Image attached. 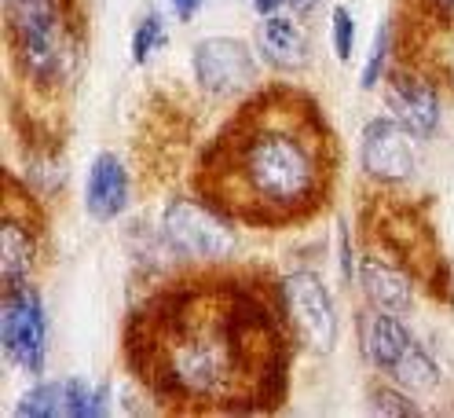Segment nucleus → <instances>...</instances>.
Wrapping results in <instances>:
<instances>
[{
  "instance_id": "nucleus-21",
  "label": "nucleus",
  "mask_w": 454,
  "mask_h": 418,
  "mask_svg": "<svg viewBox=\"0 0 454 418\" xmlns=\"http://www.w3.org/2000/svg\"><path fill=\"white\" fill-rule=\"evenodd\" d=\"M206 8V0H173V12L180 22H194V15Z\"/></svg>"
},
{
  "instance_id": "nucleus-13",
  "label": "nucleus",
  "mask_w": 454,
  "mask_h": 418,
  "mask_svg": "<svg viewBox=\"0 0 454 418\" xmlns=\"http://www.w3.org/2000/svg\"><path fill=\"white\" fill-rule=\"evenodd\" d=\"M418 144L421 139L407 132L392 114L366 122L359 136V165L363 177L371 184H392V187H407L411 177L418 173Z\"/></svg>"
},
{
  "instance_id": "nucleus-2",
  "label": "nucleus",
  "mask_w": 454,
  "mask_h": 418,
  "mask_svg": "<svg viewBox=\"0 0 454 418\" xmlns=\"http://www.w3.org/2000/svg\"><path fill=\"white\" fill-rule=\"evenodd\" d=\"M340 162L319 96L294 81H264L198 151L191 194L249 232H297L333 209Z\"/></svg>"
},
{
  "instance_id": "nucleus-22",
  "label": "nucleus",
  "mask_w": 454,
  "mask_h": 418,
  "mask_svg": "<svg viewBox=\"0 0 454 418\" xmlns=\"http://www.w3.org/2000/svg\"><path fill=\"white\" fill-rule=\"evenodd\" d=\"M282 4H286V0H253V12H257L261 19H268V15H275Z\"/></svg>"
},
{
  "instance_id": "nucleus-7",
  "label": "nucleus",
  "mask_w": 454,
  "mask_h": 418,
  "mask_svg": "<svg viewBox=\"0 0 454 418\" xmlns=\"http://www.w3.org/2000/svg\"><path fill=\"white\" fill-rule=\"evenodd\" d=\"M392 63H418L450 70L454 0H392Z\"/></svg>"
},
{
  "instance_id": "nucleus-6",
  "label": "nucleus",
  "mask_w": 454,
  "mask_h": 418,
  "mask_svg": "<svg viewBox=\"0 0 454 418\" xmlns=\"http://www.w3.org/2000/svg\"><path fill=\"white\" fill-rule=\"evenodd\" d=\"M356 338H359V356L374 375H385L392 382H400L411 393H425L440 382L436 359L425 352L414 334L403 327V319L395 312H381L374 304L356 316Z\"/></svg>"
},
{
  "instance_id": "nucleus-23",
  "label": "nucleus",
  "mask_w": 454,
  "mask_h": 418,
  "mask_svg": "<svg viewBox=\"0 0 454 418\" xmlns=\"http://www.w3.org/2000/svg\"><path fill=\"white\" fill-rule=\"evenodd\" d=\"M286 4L294 8V15H308L311 8H316V4H319V0H286Z\"/></svg>"
},
{
  "instance_id": "nucleus-18",
  "label": "nucleus",
  "mask_w": 454,
  "mask_h": 418,
  "mask_svg": "<svg viewBox=\"0 0 454 418\" xmlns=\"http://www.w3.org/2000/svg\"><path fill=\"white\" fill-rule=\"evenodd\" d=\"M165 44V19L158 12H147L144 19H139L136 34H132V63L136 67H147L151 55Z\"/></svg>"
},
{
  "instance_id": "nucleus-12",
  "label": "nucleus",
  "mask_w": 454,
  "mask_h": 418,
  "mask_svg": "<svg viewBox=\"0 0 454 418\" xmlns=\"http://www.w3.org/2000/svg\"><path fill=\"white\" fill-rule=\"evenodd\" d=\"M191 70L198 77V89L209 99H242L261 85L257 55L239 37H206L194 44Z\"/></svg>"
},
{
  "instance_id": "nucleus-10",
  "label": "nucleus",
  "mask_w": 454,
  "mask_h": 418,
  "mask_svg": "<svg viewBox=\"0 0 454 418\" xmlns=\"http://www.w3.org/2000/svg\"><path fill=\"white\" fill-rule=\"evenodd\" d=\"M0 345H4V359L19 371L44 375L48 316L37 283L0 287Z\"/></svg>"
},
{
  "instance_id": "nucleus-5",
  "label": "nucleus",
  "mask_w": 454,
  "mask_h": 418,
  "mask_svg": "<svg viewBox=\"0 0 454 418\" xmlns=\"http://www.w3.org/2000/svg\"><path fill=\"white\" fill-rule=\"evenodd\" d=\"M48 264H51V220L34 184L8 170L4 202H0V287L37 283V275Z\"/></svg>"
},
{
  "instance_id": "nucleus-14",
  "label": "nucleus",
  "mask_w": 454,
  "mask_h": 418,
  "mask_svg": "<svg viewBox=\"0 0 454 418\" xmlns=\"http://www.w3.org/2000/svg\"><path fill=\"white\" fill-rule=\"evenodd\" d=\"M106 411V389L92 385L84 378H59V382H41L26 393L15 407V414H34V418H96Z\"/></svg>"
},
{
  "instance_id": "nucleus-17",
  "label": "nucleus",
  "mask_w": 454,
  "mask_h": 418,
  "mask_svg": "<svg viewBox=\"0 0 454 418\" xmlns=\"http://www.w3.org/2000/svg\"><path fill=\"white\" fill-rule=\"evenodd\" d=\"M366 400H371V407L381 414H418L421 411L411 389H403L400 382H392L385 375H378L371 385H366Z\"/></svg>"
},
{
  "instance_id": "nucleus-19",
  "label": "nucleus",
  "mask_w": 454,
  "mask_h": 418,
  "mask_svg": "<svg viewBox=\"0 0 454 418\" xmlns=\"http://www.w3.org/2000/svg\"><path fill=\"white\" fill-rule=\"evenodd\" d=\"M388 67H392V22L385 19V22L378 26V34H374L371 59H366V70H363V89H366V92L378 89L381 81H385V74H388Z\"/></svg>"
},
{
  "instance_id": "nucleus-8",
  "label": "nucleus",
  "mask_w": 454,
  "mask_h": 418,
  "mask_svg": "<svg viewBox=\"0 0 454 418\" xmlns=\"http://www.w3.org/2000/svg\"><path fill=\"white\" fill-rule=\"evenodd\" d=\"M161 239L173 254H180L191 264L209 261H231L239 249V235L231 220H223L213 206H206L198 194H176L165 206L161 217Z\"/></svg>"
},
{
  "instance_id": "nucleus-11",
  "label": "nucleus",
  "mask_w": 454,
  "mask_h": 418,
  "mask_svg": "<svg viewBox=\"0 0 454 418\" xmlns=\"http://www.w3.org/2000/svg\"><path fill=\"white\" fill-rule=\"evenodd\" d=\"M282 301L297 334L301 352L326 356L337 345V309L326 283L316 272H290L282 275Z\"/></svg>"
},
{
  "instance_id": "nucleus-4",
  "label": "nucleus",
  "mask_w": 454,
  "mask_h": 418,
  "mask_svg": "<svg viewBox=\"0 0 454 418\" xmlns=\"http://www.w3.org/2000/svg\"><path fill=\"white\" fill-rule=\"evenodd\" d=\"M356 254L366 304L403 316L418 297H429L454 309V268L433 220V199H414L403 184H371L356 202Z\"/></svg>"
},
{
  "instance_id": "nucleus-16",
  "label": "nucleus",
  "mask_w": 454,
  "mask_h": 418,
  "mask_svg": "<svg viewBox=\"0 0 454 418\" xmlns=\"http://www.w3.org/2000/svg\"><path fill=\"white\" fill-rule=\"evenodd\" d=\"M132 199V184H129V170L125 162L114 151H99L92 158L89 170V184H84V209L96 225H110L129 209Z\"/></svg>"
},
{
  "instance_id": "nucleus-3",
  "label": "nucleus",
  "mask_w": 454,
  "mask_h": 418,
  "mask_svg": "<svg viewBox=\"0 0 454 418\" xmlns=\"http://www.w3.org/2000/svg\"><path fill=\"white\" fill-rule=\"evenodd\" d=\"M89 59L84 0H4V63L12 125L30 151L67 139L70 103Z\"/></svg>"
},
{
  "instance_id": "nucleus-1",
  "label": "nucleus",
  "mask_w": 454,
  "mask_h": 418,
  "mask_svg": "<svg viewBox=\"0 0 454 418\" xmlns=\"http://www.w3.org/2000/svg\"><path fill=\"white\" fill-rule=\"evenodd\" d=\"M301 345L264 264H184L132 301L121 323L129 378L165 414H271Z\"/></svg>"
},
{
  "instance_id": "nucleus-9",
  "label": "nucleus",
  "mask_w": 454,
  "mask_h": 418,
  "mask_svg": "<svg viewBox=\"0 0 454 418\" xmlns=\"http://www.w3.org/2000/svg\"><path fill=\"white\" fill-rule=\"evenodd\" d=\"M454 74L418 67V63H392L381 89L388 114L400 122L418 139H433L443 125V106H447V85Z\"/></svg>"
},
{
  "instance_id": "nucleus-20",
  "label": "nucleus",
  "mask_w": 454,
  "mask_h": 418,
  "mask_svg": "<svg viewBox=\"0 0 454 418\" xmlns=\"http://www.w3.org/2000/svg\"><path fill=\"white\" fill-rule=\"evenodd\" d=\"M333 51L340 63L352 59V48H356V22L348 15V8H333Z\"/></svg>"
},
{
  "instance_id": "nucleus-15",
  "label": "nucleus",
  "mask_w": 454,
  "mask_h": 418,
  "mask_svg": "<svg viewBox=\"0 0 454 418\" xmlns=\"http://www.w3.org/2000/svg\"><path fill=\"white\" fill-rule=\"evenodd\" d=\"M257 55L275 74H301L311 63V37L294 15H268L257 26Z\"/></svg>"
}]
</instances>
